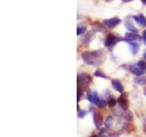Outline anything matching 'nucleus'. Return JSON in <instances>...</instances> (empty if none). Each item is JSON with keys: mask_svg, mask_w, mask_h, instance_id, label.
Wrapping results in <instances>:
<instances>
[{"mask_svg": "<svg viewBox=\"0 0 146 137\" xmlns=\"http://www.w3.org/2000/svg\"><path fill=\"white\" fill-rule=\"evenodd\" d=\"M106 1H111V0H106Z\"/></svg>", "mask_w": 146, "mask_h": 137, "instance_id": "nucleus-31", "label": "nucleus"}, {"mask_svg": "<svg viewBox=\"0 0 146 137\" xmlns=\"http://www.w3.org/2000/svg\"><path fill=\"white\" fill-rule=\"evenodd\" d=\"M94 76L95 77H100V78H103V79H108V77L104 74L103 72H102L100 70H97L94 72Z\"/></svg>", "mask_w": 146, "mask_h": 137, "instance_id": "nucleus-21", "label": "nucleus"}, {"mask_svg": "<svg viewBox=\"0 0 146 137\" xmlns=\"http://www.w3.org/2000/svg\"><path fill=\"white\" fill-rule=\"evenodd\" d=\"M93 122H94V124L96 126L97 129H100V127L102 125V114L100 112H98L97 111H93Z\"/></svg>", "mask_w": 146, "mask_h": 137, "instance_id": "nucleus-8", "label": "nucleus"}, {"mask_svg": "<svg viewBox=\"0 0 146 137\" xmlns=\"http://www.w3.org/2000/svg\"><path fill=\"white\" fill-rule=\"evenodd\" d=\"M121 18H119L117 17H114L112 18H109V19H105L103 21V25L106 26L107 27H110V29H112V27L118 26L119 24H121Z\"/></svg>", "mask_w": 146, "mask_h": 137, "instance_id": "nucleus-6", "label": "nucleus"}, {"mask_svg": "<svg viewBox=\"0 0 146 137\" xmlns=\"http://www.w3.org/2000/svg\"><path fill=\"white\" fill-rule=\"evenodd\" d=\"M134 82L137 85H146V78L141 76H136V78L134 79Z\"/></svg>", "mask_w": 146, "mask_h": 137, "instance_id": "nucleus-16", "label": "nucleus"}, {"mask_svg": "<svg viewBox=\"0 0 146 137\" xmlns=\"http://www.w3.org/2000/svg\"><path fill=\"white\" fill-rule=\"evenodd\" d=\"M143 94H144V95H146V89H145V90H144V91H143Z\"/></svg>", "mask_w": 146, "mask_h": 137, "instance_id": "nucleus-29", "label": "nucleus"}, {"mask_svg": "<svg viewBox=\"0 0 146 137\" xmlns=\"http://www.w3.org/2000/svg\"><path fill=\"white\" fill-rule=\"evenodd\" d=\"M86 98H87V100H88L90 102L95 104V102L99 100L100 96H99L98 92H97L96 90H88V92H87Z\"/></svg>", "mask_w": 146, "mask_h": 137, "instance_id": "nucleus-7", "label": "nucleus"}, {"mask_svg": "<svg viewBox=\"0 0 146 137\" xmlns=\"http://www.w3.org/2000/svg\"><path fill=\"white\" fill-rule=\"evenodd\" d=\"M102 50H96V51L92 52H83L81 55V58L83 59V61L88 64V65L91 66H99L100 61V57L102 55Z\"/></svg>", "mask_w": 146, "mask_h": 137, "instance_id": "nucleus-1", "label": "nucleus"}, {"mask_svg": "<svg viewBox=\"0 0 146 137\" xmlns=\"http://www.w3.org/2000/svg\"><path fill=\"white\" fill-rule=\"evenodd\" d=\"M143 42L146 45V30L143 31Z\"/></svg>", "mask_w": 146, "mask_h": 137, "instance_id": "nucleus-24", "label": "nucleus"}, {"mask_svg": "<svg viewBox=\"0 0 146 137\" xmlns=\"http://www.w3.org/2000/svg\"><path fill=\"white\" fill-rule=\"evenodd\" d=\"M121 1H122L123 3H129V2H131L132 0H121Z\"/></svg>", "mask_w": 146, "mask_h": 137, "instance_id": "nucleus-27", "label": "nucleus"}, {"mask_svg": "<svg viewBox=\"0 0 146 137\" xmlns=\"http://www.w3.org/2000/svg\"><path fill=\"white\" fill-rule=\"evenodd\" d=\"M124 27H126V29L130 32H138V29H137V27L134 26L133 23L131 22V20L130 19H127L124 21Z\"/></svg>", "mask_w": 146, "mask_h": 137, "instance_id": "nucleus-13", "label": "nucleus"}, {"mask_svg": "<svg viewBox=\"0 0 146 137\" xmlns=\"http://www.w3.org/2000/svg\"><path fill=\"white\" fill-rule=\"evenodd\" d=\"M123 117H124L125 120H127L128 122H131L133 120V114H132L131 112L129 111H123Z\"/></svg>", "mask_w": 146, "mask_h": 137, "instance_id": "nucleus-19", "label": "nucleus"}, {"mask_svg": "<svg viewBox=\"0 0 146 137\" xmlns=\"http://www.w3.org/2000/svg\"><path fill=\"white\" fill-rule=\"evenodd\" d=\"M123 39L119 38V37L113 35V34H110L107 36L106 39H105V42H104V46L106 48H111L113 47L114 45L119 43L120 41H122Z\"/></svg>", "mask_w": 146, "mask_h": 137, "instance_id": "nucleus-4", "label": "nucleus"}, {"mask_svg": "<svg viewBox=\"0 0 146 137\" xmlns=\"http://www.w3.org/2000/svg\"><path fill=\"white\" fill-rule=\"evenodd\" d=\"M91 81V77L88 73H80L78 75V88L80 87L81 90H85Z\"/></svg>", "mask_w": 146, "mask_h": 137, "instance_id": "nucleus-2", "label": "nucleus"}, {"mask_svg": "<svg viewBox=\"0 0 146 137\" xmlns=\"http://www.w3.org/2000/svg\"><path fill=\"white\" fill-rule=\"evenodd\" d=\"M119 134H116V132H111V134H109V136H118Z\"/></svg>", "mask_w": 146, "mask_h": 137, "instance_id": "nucleus-26", "label": "nucleus"}, {"mask_svg": "<svg viewBox=\"0 0 146 137\" xmlns=\"http://www.w3.org/2000/svg\"><path fill=\"white\" fill-rule=\"evenodd\" d=\"M86 30H87L86 27H78V29H77V35L80 36V35L84 34Z\"/></svg>", "mask_w": 146, "mask_h": 137, "instance_id": "nucleus-22", "label": "nucleus"}, {"mask_svg": "<svg viewBox=\"0 0 146 137\" xmlns=\"http://www.w3.org/2000/svg\"><path fill=\"white\" fill-rule=\"evenodd\" d=\"M95 105H96V106H97L98 108H104V107H106L107 105H108V102H107L104 99H102V98H100V97L99 100L95 102Z\"/></svg>", "mask_w": 146, "mask_h": 137, "instance_id": "nucleus-18", "label": "nucleus"}, {"mask_svg": "<svg viewBox=\"0 0 146 137\" xmlns=\"http://www.w3.org/2000/svg\"><path fill=\"white\" fill-rule=\"evenodd\" d=\"M107 102H108V105L110 107H114L115 105L118 103V100L113 97V96H109L108 97V100H107Z\"/></svg>", "mask_w": 146, "mask_h": 137, "instance_id": "nucleus-20", "label": "nucleus"}, {"mask_svg": "<svg viewBox=\"0 0 146 137\" xmlns=\"http://www.w3.org/2000/svg\"><path fill=\"white\" fill-rule=\"evenodd\" d=\"M141 39V37L139 34H137L136 32H127L125 34V37L123 40L128 42V41H138Z\"/></svg>", "mask_w": 146, "mask_h": 137, "instance_id": "nucleus-9", "label": "nucleus"}, {"mask_svg": "<svg viewBox=\"0 0 146 137\" xmlns=\"http://www.w3.org/2000/svg\"><path fill=\"white\" fill-rule=\"evenodd\" d=\"M92 30L94 32H102V33L106 31L105 27L102 24H100V23H95L94 25H92Z\"/></svg>", "mask_w": 146, "mask_h": 137, "instance_id": "nucleus-15", "label": "nucleus"}, {"mask_svg": "<svg viewBox=\"0 0 146 137\" xmlns=\"http://www.w3.org/2000/svg\"><path fill=\"white\" fill-rule=\"evenodd\" d=\"M143 129H144V132H146V118L144 119V121H143Z\"/></svg>", "mask_w": 146, "mask_h": 137, "instance_id": "nucleus-25", "label": "nucleus"}, {"mask_svg": "<svg viewBox=\"0 0 146 137\" xmlns=\"http://www.w3.org/2000/svg\"><path fill=\"white\" fill-rule=\"evenodd\" d=\"M113 122H114V119H113L112 116H111V115L107 116L106 120H105V122H104V125H105V127H106L107 129H109V128H111V127L112 126V124H113Z\"/></svg>", "mask_w": 146, "mask_h": 137, "instance_id": "nucleus-17", "label": "nucleus"}, {"mask_svg": "<svg viewBox=\"0 0 146 137\" xmlns=\"http://www.w3.org/2000/svg\"><path fill=\"white\" fill-rule=\"evenodd\" d=\"M111 85H112V88L117 90L118 92L120 93H123L124 92V88H123V86L121 84V82L118 80H111Z\"/></svg>", "mask_w": 146, "mask_h": 137, "instance_id": "nucleus-10", "label": "nucleus"}, {"mask_svg": "<svg viewBox=\"0 0 146 137\" xmlns=\"http://www.w3.org/2000/svg\"><path fill=\"white\" fill-rule=\"evenodd\" d=\"M128 94L127 92H123L121 95L119 97L118 100V105L120 106V108L122 111H126L129 108V100H128Z\"/></svg>", "mask_w": 146, "mask_h": 137, "instance_id": "nucleus-5", "label": "nucleus"}, {"mask_svg": "<svg viewBox=\"0 0 146 137\" xmlns=\"http://www.w3.org/2000/svg\"><path fill=\"white\" fill-rule=\"evenodd\" d=\"M128 44H129L130 50L132 54L135 55L138 53L140 50V44L137 41H128Z\"/></svg>", "mask_w": 146, "mask_h": 137, "instance_id": "nucleus-11", "label": "nucleus"}, {"mask_svg": "<svg viewBox=\"0 0 146 137\" xmlns=\"http://www.w3.org/2000/svg\"><path fill=\"white\" fill-rule=\"evenodd\" d=\"M87 113H88V112H87V111H78V118L83 119L86 116Z\"/></svg>", "mask_w": 146, "mask_h": 137, "instance_id": "nucleus-23", "label": "nucleus"}, {"mask_svg": "<svg viewBox=\"0 0 146 137\" xmlns=\"http://www.w3.org/2000/svg\"><path fill=\"white\" fill-rule=\"evenodd\" d=\"M131 72L135 76H141L146 72V63L143 61L135 63L131 67Z\"/></svg>", "mask_w": 146, "mask_h": 137, "instance_id": "nucleus-3", "label": "nucleus"}, {"mask_svg": "<svg viewBox=\"0 0 146 137\" xmlns=\"http://www.w3.org/2000/svg\"><path fill=\"white\" fill-rule=\"evenodd\" d=\"M93 30L92 31H90V32H89L88 33V35H87L85 38H84V39H83V41H82V43H83V45L85 46H88L90 43V41L92 40V38H93V36H94V34H93Z\"/></svg>", "mask_w": 146, "mask_h": 137, "instance_id": "nucleus-14", "label": "nucleus"}, {"mask_svg": "<svg viewBox=\"0 0 146 137\" xmlns=\"http://www.w3.org/2000/svg\"><path fill=\"white\" fill-rule=\"evenodd\" d=\"M144 57H145V59H146V52H145V55H144Z\"/></svg>", "mask_w": 146, "mask_h": 137, "instance_id": "nucleus-30", "label": "nucleus"}, {"mask_svg": "<svg viewBox=\"0 0 146 137\" xmlns=\"http://www.w3.org/2000/svg\"><path fill=\"white\" fill-rule=\"evenodd\" d=\"M141 2H143V5H146V0H141Z\"/></svg>", "mask_w": 146, "mask_h": 137, "instance_id": "nucleus-28", "label": "nucleus"}, {"mask_svg": "<svg viewBox=\"0 0 146 137\" xmlns=\"http://www.w3.org/2000/svg\"><path fill=\"white\" fill-rule=\"evenodd\" d=\"M133 19L135 20V22L138 24L140 27H146V17L141 15V14H139V15L133 16Z\"/></svg>", "mask_w": 146, "mask_h": 137, "instance_id": "nucleus-12", "label": "nucleus"}]
</instances>
